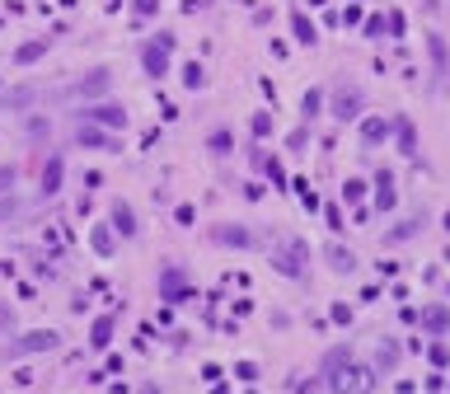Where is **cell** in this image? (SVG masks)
I'll return each mask as SVG.
<instances>
[{
    "label": "cell",
    "instance_id": "6da1fadb",
    "mask_svg": "<svg viewBox=\"0 0 450 394\" xmlns=\"http://www.w3.org/2000/svg\"><path fill=\"white\" fill-rule=\"evenodd\" d=\"M80 122H90V127H99V132L122 136V132H127V108H122V104H113V99H104V104H90V108L80 113Z\"/></svg>",
    "mask_w": 450,
    "mask_h": 394
},
{
    "label": "cell",
    "instance_id": "7a4b0ae2",
    "mask_svg": "<svg viewBox=\"0 0 450 394\" xmlns=\"http://www.w3.org/2000/svg\"><path fill=\"white\" fill-rule=\"evenodd\" d=\"M328 385H333V394H371V385H375V376L366 371V366H338L333 376H328Z\"/></svg>",
    "mask_w": 450,
    "mask_h": 394
},
{
    "label": "cell",
    "instance_id": "3957f363",
    "mask_svg": "<svg viewBox=\"0 0 450 394\" xmlns=\"http://www.w3.org/2000/svg\"><path fill=\"white\" fill-rule=\"evenodd\" d=\"M76 94L85 99V104H104V99L113 94V66H94L90 76H80Z\"/></svg>",
    "mask_w": 450,
    "mask_h": 394
},
{
    "label": "cell",
    "instance_id": "277c9868",
    "mask_svg": "<svg viewBox=\"0 0 450 394\" xmlns=\"http://www.w3.org/2000/svg\"><path fill=\"white\" fill-rule=\"evenodd\" d=\"M305 258H310V249H305V239H286L277 253H272V263H277L281 277H305Z\"/></svg>",
    "mask_w": 450,
    "mask_h": 394
},
{
    "label": "cell",
    "instance_id": "5b68a950",
    "mask_svg": "<svg viewBox=\"0 0 450 394\" xmlns=\"http://www.w3.org/2000/svg\"><path fill=\"white\" fill-rule=\"evenodd\" d=\"M66 183V155L62 150H52V155L43 160V174H38V188H43V197H57Z\"/></svg>",
    "mask_w": 450,
    "mask_h": 394
},
{
    "label": "cell",
    "instance_id": "8992f818",
    "mask_svg": "<svg viewBox=\"0 0 450 394\" xmlns=\"http://www.w3.org/2000/svg\"><path fill=\"white\" fill-rule=\"evenodd\" d=\"M361 108H366V99H361L357 85H338V94H333V118H338V122H352V118H361Z\"/></svg>",
    "mask_w": 450,
    "mask_h": 394
},
{
    "label": "cell",
    "instance_id": "52a82bcc",
    "mask_svg": "<svg viewBox=\"0 0 450 394\" xmlns=\"http://www.w3.org/2000/svg\"><path fill=\"white\" fill-rule=\"evenodd\" d=\"M57 343H62V338H57L52 329H33V333H24L19 343L5 347V357H24V352H52Z\"/></svg>",
    "mask_w": 450,
    "mask_h": 394
},
{
    "label": "cell",
    "instance_id": "ba28073f",
    "mask_svg": "<svg viewBox=\"0 0 450 394\" xmlns=\"http://www.w3.org/2000/svg\"><path fill=\"white\" fill-rule=\"evenodd\" d=\"M206 239H211V244H230V249H253V244H258V239H253V230H244V225H211V230H206Z\"/></svg>",
    "mask_w": 450,
    "mask_h": 394
},
{
    "label": "cell",
    "instance_id": "9c48e42d",
    "mask_svg": "<svg viewBox=\"0 0 450 394\" xmlns=\"http://www.w3.org/2000/svg\"><path fill=\"white\" fill-rule=\"evenodd\" d=\"M108 221H113V235H122V239H136V230H141V221H136V211H132V202H118L108 206Z\"/></svg>",
    "mask_w": 450,
    "mask_h": 394
},
{
    "label": "cell",
    "instance_id": "30bf717a",
    "mask_svg": "<svg viewBox=\"0 0 450 394\" xmlns=\"http://www.w3.org/2000/svg\"><path fill=\"white\" fill-rule=\"evenodd\" d=\"M76 141L90 146V150H122V141H118L113 132H99V127H90V122H76Z\"/></svg>",
    "mask_w": 450,
    "mask_h": 394
},
{
    "label": "cell",
    "instance_id": "8fae6325",
    "mask_svg": "<svg viewBox=\"0 0 450 394\" xmlns=\"http://www.w3.org/2000/svg\"><path fill=\"white\" fill-rule=\"evenodd\" d=\"M160 296H164V300H183V296H188V277H183V268H174V263H169V268L160 272Z\"/></svg>",
    "mask_w": 450,
    "mask_h": 394
},
{
    "label": "cell",
    "instance_id": "7c38bea8",
    "mask_svg": "<svg viewBox=\"0 0 450 394\" xmlns=\"http://www.w3.org/2000/svg\"><path fill=\"white\" fill-rule=\"evenodd\" d=\"M141 71H146L150 80H164V76H169V52H160L155 43L141 48Z\"/></svg>",
    "mask_w": 450,
    "mask_h": 394
},
{
    "label": "cell",
    "instance_id": "4fadbf2b",
    "mask_svg": "<svg viewBox=\"0 0 450 394\" xmlns=\"http://www.w3.org/2000/svg\"><path fill=\"white\" fill-rule=\"evenodd\" d=\"M394 202H399V192H394V174L380 169V174H375V211H394Z\"/></svg>",
    "mask_w": 450,
    "mask_h": 394
},
{
    "label": "cell",
    "instance_id": "5bb4252c",
    "mask_svg": "<svg viewBox=\"0 0 450 394\" xmlns=\"http://www.w3.org/2000/svg\"><path fill=\"white\" fill-rule=\"evenodd\" d=\"M291 33H295V43H305V48H314V43H319V29L305 19V10H291Z\"/></svg>",
    "mask_w": 450,
    "mask_h": 394
},
{
    "label": "cell",
    "instance_id": "9a60e30c",
    "mask_svg": "<svg viewBox=\"0 0 450 394\" xmlns=\"http://www.w3.org/2000/svg\"><path fill=\"white\" fill-rule=\"evenodd\" d=\"M389 136V118H380V113H371L366 122H361V141L366 146H380Z\"/></svg>",
    "mask_w": 450,
    "mask_h": 394
},
{
    "label": "cell",
    "instance_id": "2e32d148",
    "mask_svg": "<svg viewBox=\"0 0 450 394\" xmlns=\"http://www.w3.org/2000/svg\"><path fill=\"white\" fill-rule=\"evenodd\" d=\"M90 244H94V253H99V258H108V253L118 249V235H113V225H94V230H90Z\"/></svg>",
    "mask_w": 450,
    "mask_h": 394
},
{
    "label": "cell",
    "instance_id": "e0dca14e",
    "mask_svg": "<svg viewBox=\"0 0 450 394\" xmlns=\"http://www.w3.org/2000/svg\"><path fill=\"white\" fill-rule=\"evenodd\" d=\"M43 52H47V38H29V43H19V48H15V66H33Z\"/></svg>",
    "mask_w": 450,
    "mask_h": 394
},
{
    "label": "cell",
    "instance_id": "ac0fdd59",
    "mask_svg": "<svg viewBox=\"0 0 450 394\" xmlns=\"http://www.w3.org/2000/svg\"><path fill=\"white\" fill-rule=\"evenodd\" d=\"M206 150H211V155H230V150H234V132H230V127H216V132L206 136Z\"/></svg>",
    "mask_w": 450,
    "mask_h": 394
},
{
    "label": "cell",
    "instance_id": "d6986e66",
    "mask_svg": "<svg viewBox=\"0 0 450 394\" xmlns=\"http://www.w3.org/2000/svg\"><path fill=\"white\" fill-rule=\"evenodd\" d=\"M394 136H399V150H404V155H418V132H413V122H408V118H399Z\"/></svg>",
    "mask_w": 450,
    "mask_h": 394
},
{
    "label": "cell",
    "instance_id": "ffe728a7",
    "mask_svg": "<svg viewBox=\"0 0 450 394\" xmlns=\"http://www.w3.org/2000/svg\"><path fill=\"white\" fill-rule=\"evenodd\" d=\"M319 113H324V90H310V94L300 99V118H305V127H310Z\"/></svg>",
    "mask_w": 450,
    "mask_h": 394
},
{
    "label": "cell",
    "instance_id": "44dd1931",
    "mask_svg": "<svg viewBox=\"0 0 450 394\" xmlns=\"http://www.w3.org/2000/svg\"><path fill=\"white\" fill-rule=\"evenodd\" d=\"M113 329H118V319H113V315L94 319V338H90V343H94V347H108V343H113Z\"/></svg>",
    "mask_w": 450,
    "mask_h": 394
},
{
    "label": "cell",
    "instance_id": "7402d4cb",
    "mask_svg": "<svg viewBox=\"0 0 450 394\" xmlns=\"http://www.w3.org/2000/svg\"><path fill=\"white\" fill-rule=\"evenodd\" d=\"M183 90H206V71H202V62H188V66H183Z\"/></svg>",
    "mask_w": 450,
    "mask_h": 394
},
{
    "label": "cell",
    "instance_id": "603a6c76",
    "mask_svg": "<svg viewBox=\"0 0 450 394\" xmlns=\"http://www.w3.org/2000/svg\"><path fill=\"white\" fill-rule=\"evenodd\" d=\"M328 263H333V268H338V272H352V268H357V258H352V253H347V249H338V244L328 249Z\"/></svg>",
    "mask_w": 450,
    "mask_h": 394
},
{
    "label": "cell",
    "instance_id": "cb8c5ba5",
    "mask_svg": "<svg viewBox=\"0 0 450 394\" xmlns=\"http://www.w3.org/2000/svg\"><path fill=\"white\" fill-rule=\"evenodd\" d=\"M422 324H427V329H436V333H441V329H450V315H446V310H441V305H432V310L422 315Z\"/></svg>",
    "mask_w": 450,
    "mask_h": 394
},
{
    "label": "cell",
    "instance_id": "d4e9b609",
    "mask_svg": "<svg viewBox=\"0 0 450 394\" xmlns=\"http://www.w3.org/2000/svg\"><path fill=\"white\" fill-rule=\"evenodd\" d=\"M385 33H389V38H404V33H408V19H404V10H394V15H385Z\"/></svg>",
    "mask_w": 450,
    "mask_h": 394
},
{
    "label": "cell",
    "instance_id": "484cf974",
    "mask_svg": "<svg viewBox=\"0 0 450 394\" xmlns=\"http://www.w3.org/2000/svg\"><path fill=\"white\" fill-rule=\"evenodd\" d=\"M174 221L183 225V230H192V221H197V206H192V202H178V206H174Z\"/></svg>",
    "mask_w": 450,
    "mask_h": 394
},
{
    "label": "cell",
    "instance_id": "4316f807",
    "mask_svg": "<svg viewBox=\"0 0 450 394\" xmlns=\"http://www.w3.org/2000/svg\"><path fill=\"white\" fill-rule=\"evenodd\" d=\"M422 230V216H413V221H399L394 230H389V239H408V235H418Z\"/></svg>",
    "mask_w": 450,
    "mask_h": 394
},
{
    "label": "cell",
    "instance_id": "83f0119b",
    "mask_svg": "<svg viewBox=\"0 0 450 394\" xmlns=\"http://www.w3.org/2000/svg\"><path fill=\"white\" fill-rule=\"evenodd\" d=\"M253 136H258V141L272 136V113H253Z\"/></svg>",
    "mask_w": 450,
    "mask_h": 394
},
{
    "label": "cell",
    "instance_id": "f1b7e54d",
    "mask_svg": "<svg viewBox=\"0 0 450 394\" xmlns=\"http://www.w3.org/2000/svg\"><path fill=\"white\" fill-rule=\"evenodd\" d=\"M394 362H399V347H394V343H385L380 352H375V366H380V371H389Z\"/></svg>",
    "mask_w": 450,
    "mask_h": 394
},
{
    "label": "cell",
    "instance_id": "f546056e",
    "mask_svg": "<svg viewBox=\"0 0 450 394\" xmlns=\"http://www.w3.org/2000/svg\"><path fill=\"white\" fill-rule=\"evenodd\" d=\"M361 192H366V183H361V178H347V183H342V202H361Z\"/></svg>",
    "mask_w": 450,
    "mask_h": 394
},
{
    "label": "cell",
    "instance_id": "4dcf8cb0",
    "mask_svg": "<svg viewBox=\"0 0 450 394\" xmlns=\"http://www.w3.org/2000/svg\"><path fill=\"white\" fill-rule=\"evenodd\" d=\"M132 10H136L141 19H155L160 15V0H132Z\"/></svg>",
    "mask_w": 450,
    "mask_h": 394
},
{
    "label": "cell",
    "instance_id": "1f68e13d",
    "mask_svg": "<svg viewBox=\"0 0 450 394\" xmlns=\"http://www.w3.org/2000/svg\"><path fill=\"white\" fill-rule=\"evenodd\" d=\"M15 178H19V174H15V164H0V197H5V192L15 188Z\"/></svg>",
    "mask_w": 450,
    "mask_h": 394
},
{
    "label": "cell",
    "instance_id": "d6a6232c",
    "mask_svg": "<svg viewBox=\"0 0 450 394\" xmlns=\"http://www.w3.org/2000/svg\"><path fill=\"white\" fill-rule=\"evenodd\" d=\"M361 29H366V38H380V33H385V15H371Z\"/></svg>",
    "mask_w": 450,
    "mask_h": 394
},
{
    "label": "cell",
    "instance_id": "836d02e7",
    "mask_svg": "<svg viewBox=\"0 0 450 394\" xmlns=\"http://www.w3.org/2000/svg\"><path fill=\"white\" fill-rule=\"evenodd\" d=\"M305 141H310V127H295L291 136H286V146H291V150H300Z\"/></svg>",
    "mask_w": 450,
    "mask_h": 394
},
{
    "label": "cell",
    "instance_id": "e575fe53",
    "mask_svg": "<svg viewBox=\"0 0 450 394\" xmlns=\"http://www.w3.org/2000/svg\"><path fill=\"white\" fill-rule=\"evenodd\" d=\"M267 178H272V183H277V188H281V183H286V169H281V164H277V160H267Z\"/></svg>",
    "mask_w": 450,
    "mask_h": 394
},
{
    "label": "cell",
    "instance_id": "d590c367",
    "mask_svg": "<svg viewBox=\"0 0 450 394\" xmlns=\"http://www.w3.org/2000/svg\"><path fill=\"white\" fill-rule=\"evenodd\" d=\"M324 216H328V225H333V230H342V206H338V202H328Z\"/></svg>",
    "mask_w": 450,
    "mask_h": 394
},
{
    "label": "cell",
    "instance_id": "8d00e7d4",
    "mask_svg": "<svg viewBox=\"0 0 450 394\" xmlns=\"http://www.w3.org/2000/svg\"><path fill=\"white\" fill-rule=\"evenodd\" d=\"M234 376H239V380H258V366H253V362H239V366H234Z\"/></svg>",
    "mask_w": 450,
    "mask_h": 394
},
{
    "label": "cell",
    "instance_id": "74e56055",
    "mask_svg": "<svg viewBox=\"0 0 450 394\" xmlns=\"http://www.w3.org/2000/svg\"><path fill=\"white\" fill-rule=\"evenodd\" d=\"M155 48L160 52H174V33H155Z\"/></svg>",
    "mask_w": 450,
    "mask_h": 394
},
{
    "label": "cell",
    "instance_id": "f35d334b",
    "mask_svg": "<svg viewBox=\"0 0 450 394\" xmlns=\"http://www.w3.org/2000/svg\"><path fill=\"white\" fill-rule=\"evenodd\" d=\"M305 5H328V0H305Z\"/></svg>",
    "mask_w": 450,
    "mask_h": 394
},
{
    "label": "cell",
    "instance_id": "ab89813d",
    "mask_svg": "<svg viewBox=\"0 0 450 394\" xmlns=\"http://www.w3.org/2000/svg\"><path fill=\"white\" fill-rule=\"evenodd\" d=\"M446 230H450V211H446Z\"/></svg>",
    "mask_w": 450,
    "mask_h": 394
},
{
    "label": "cell",
    "instance_id": "60d3db41",
    "mask_svg": "<svg viewBox=\"0 0 450 394\" xmlns=\"http://www.w3.org/2000/svg\"><path fill=\"white\" fill-rule=\"evenodd\" d=\"M0 94H5V80H0Z\"/></svg>",
    "mask_w": 450,
    "mask_h": 394
},
{
    "label": "cell",
    "instance_id": "b9f144b4",
    "mask_svg": "<svg viewBox=\"0 0 450 394\" xmlns=\"http://www.w3.org/2000/svg\"><path fill=\"white\" fill-rule=\"evenodd\" d=\"M239 5H248V0H239Z\"/></svg>",
    "mask_w": 450,
    "mask_h": 394
}]
</instances>
